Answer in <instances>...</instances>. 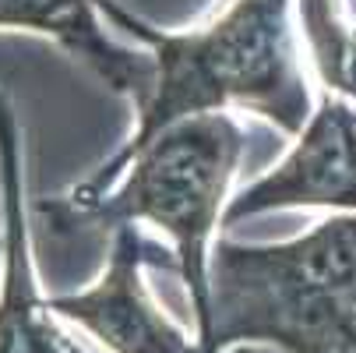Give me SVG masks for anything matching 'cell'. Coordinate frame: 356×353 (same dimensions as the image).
I'll list each match as a JSON object with an SVG mask.
<instances>
[{"mask_svg": "<svg viewBox=\"0 0 356 353\" xmlns=\"http://www.w3.org/2000/svg\"><path fill=\"white\" fill-rule=\"evenodd\" d=\"M356 279V212L332 216L286 244H233L212 251V336L201 353L265 339L293 346L307 318Z\"/></svg>", "mask_w": 356, "mask_h": 353, "instance_id": "3957f363", "label": "cell"}, {"mask_svg": "<svg viewBox=\"0 0 356 353\" xmlns=\"http://www.w3.org/2000/svg\"><path fill=\"white\" fill-rule=\"evenodd\" d=\"M103 18L134 36L156 57V88L138 110V127L113 159H106L71 201L106 194L124 163L163 127L212 110H254L286 134L311 120V92L303 85L289 29V0H229L219 18L194 32H163L124 11L117 0H99Z\"/></svg>", "mask_w": 356, "mask_h": 353, "instance_id": "6da1fadb", "label": "cell"}, {"mask_svg": "<svg viewBox=\"0 0 356 353\" xmlns=\"http://www.w3.org/2000/svg\"><path fill=\"white\" fill-rule=\"evenodd\" d=\"M0 191H4V272H0V353H85L71 343L49 300H39L29 251L22 127L11 99L0 92Z\"/></svg>", "mask_w": 356, "mask_h": 353, "instance_id": "8992f818", "label": "cell"}, {"mask_svg": "<svg viewBox=\"0 0 356 353\" xmlns=\"http://www.w3.org/2000/svg\"><path fill=\"white\" fill-rule=\"evenodd\" d=\"M243 141V127L226 110L184 117L138 148L124 163L127 177L113 191L88 201L60 198L54 205H42V212L106 223L110 230L127 223H148L166 233L177 255V272L191 293L197 339L205 350L212 336V233L226 216V191L236 177Z\"/></svg>", "mask_w": 356, "mask_h": 353, "instance_id": "7a4b0ae2", "label": "cell"}, {"mask_svg": "<svg viewBox=\"0 0 356 353\" xmlns=\"http://www.w3.org/2000/svg\"><path fill=\"white\" fill-rule=\"evenodd\" d=\"M0 258H4V240H0Z\"/></svg>", "mask_w": 356, "mask_h": 353, "instance_id": "9c48e42d", "label": "cell"}, {"mask_svg": "<svg viewBox=\"0 0 356 353\" xmlns=\"http://www.w3.org/2000/svg\"><path fill=\"white\" fill-rule=\"evenodd\" d=\"M275 209L356 212V110L342 95H321L282 163L229 198L226 226Z\"/></svg>", "mask_w": 356, "mask_h": 353, "instance_id": "277c9868", "label": "cell"}, {"mask_svg": "<svg viewBox=\"0 0 356 353\" xmlns=\"http://www.w3.org/2000/svg\"><path fill=\"white\" fill-rule=\"evenodd\" d=\"M296 15L325 88L356 103V25L342 18L339 0H296Z\"/></svg>", "mask_w": 356, "mask_h": 353, "instance_id": "ba28073f", "label": "cell"}, {"mask_svg": "<svg viewBox=\"0 0 356 353\" xmlns=\"http://www.w3.org/2000/svg\"><path fill=\"white\" fill-rule=\"evenodd\" d=\"M0 29L49 36L74 61L92 68L113 92H124L134 110H141L156 88V57H141L110 39L99 0H0Z\"/></svg>", "mask_w": 356, "mask_h": 353, "instance_id": "52a82bcc", "label": "cell"}, {"mask_svg": "<svg viewBox=\"0 0 356 353\" xmlns=\"http://www.w3.org/2000/svg\"><path fill=\"white\" fill-rule=\"evenodd\" d=\"M145 265L177 269V255L173 251H159L138 230V223L117 226L110 265L99 276V283L85 293L54 297L49 308L60 318L78 322L85 332H92L113 353H201L148 300L145 283H141Z\"/></svg>", "mask_w": 356, "mask_h": 353, "instance_id": "5b68a950", "label": "cell"}]
</instances>
